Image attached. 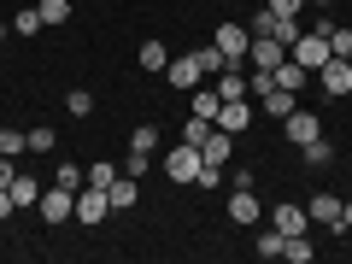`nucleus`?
Here are the masks:
<instances>
[{
    "label": "nucleus",
    "mask_w": 352,
    "mask_h": 264,
    "mask_svg": "<svg viewBox=\"0 0 352 264\" xmlns=\"http://www.w3.org/2000/svg\"><path fill=\"white\" fill-rule=\"evenodd\" d=\"M212 129H217L212 118H194V112H188V124H182V141H188V147H200V141L212 135Z\"/></svg>",
    "instance_id": "obj_29"
},
{
    "label": "nucleus",
    "mask_w": 352,
    "mask_h": 264,
    "mask_svg": "<svg viewBox=\"0 0 352 264\" xmlns=\"http://www.w3.org/2000/svg\"><path fill=\"white\" fill-rule=\"evenodd\" d=\"M194 59H200V71H206V82H212V76H217V71H223V65H229L223 53L212 47V41H206V47H194Z\"/></svg>",
    "instance_id": "obj_28"
},
{
    "label": "nucleus",
    "mask_w": 352,
    "mask_h": 264,
    "mask_svg": "<svg viewBox=\"0 0 352 264\" xmlns=\"http://www.w3.org/2000/svg\"><path fill=\"white\" fill-rule=\"evenodd\" d=\"M229 153H235V135H229V129H212V135L200 141V159L206 164H229Z\"/></svg>",
    "instance_id": "obj_17"
},
{
    "label": "nucleus",
    "mask_w": 352,
    "mask_h": 264,
    "mask_svg": "<svg viewBox=\"0 0 352 264\" xmlns=\"http://www.w3.org/2000/svg\"><path fill=\"white\" fill-rule=\"evenodd\" d=\"M36 6H41V24H47V30L71 24V0H36Z\"/></svg>",
    "instance_id": "obj_24"
},
{
    "label": "nucleus",
    "mask_w": 352,
    "mask_h": 264,
    "mask_svg": "<svg viewBox=\"0 0 352 264\" xmlns=\"http://www.w3.org/2000/svg\"><path fill=\"white\" fill-rule=\"evenodd\" d=\"M0 153H6V159H18V153H30V147H24V129H0Z\"/></svg>",
    "instance_id": "obj_35"
},
{
    "label": "nucleus",
    "mask_w": 352,
    "mask_h": 264,
    "mask_svg": "<svg viewBox=\"0 0 352 264\" xmlns=\"http://www.w3.org/2000/svg\"><path fill=\"white\" fill-rule=\"evenodd\" d=\"M53 182H59V188H71V194H76V188H82V164H71V159H65L59 170H53Z\"/></svg>",
    "instance_id": "obj_33"
},
{
    "label": "nucleus",
    "mask_w": 352,
    "mask_h": 264,
    "mask_svg": "<svg viewBox=\"0 0 352 264\" xmlns=\"http://www.w3.org/2000/svg\"><path fill=\"white\" fill-rule=\"evenodd\" d=\"M106 200H112V212H129V206L141 200V188H135V176H124V170H118V182H112V188H106Z\"/></svg>",
    "instance_id": "obj_19"
},
{
    "label": "nucleus",
    "mask_w": 352,
    "mask_h": 264,
    "mask_svg": "<svg viewBox=\"0 0 352 264\" xmlns=\"http://www.w3.org/2000/svg\"><path fill=\"white\" fill-rule=\"evenodd\" d=\"M36 30H47V24H41V6H24V12L12 18V36H30V41H36Z\"/></svg>",
    "instance_id": "obj_26"
},
{
    "label": "nucleus",
    "mask_w": 352,
    "mask_h": 264,
    "mask_svg": "<svg viewBox=\"0 0 352 264\" xmlns=\"http://www.w3.org/2000/svg\"><path fill=\"white\" fill-rule=\"evenodd\" d=\"M135 65H141V71H153V76H164V65H170V47H164L159 36H147V41H141V53H135Z\"/></svg>",
    "instance_id": "obj_15"
},
{
    "label": "nucleus",
    "mask_w": 352,
    "mask_h": 264,
    "mask_svg": "<svg viewBox=\"0 0 352 264\" xmlns=\"http://www.w3.org/2000/svg\"><path fill=\"white\" fill-rule=\"evenodd\" d=\"M329 53H335V59H352V30H329Z\"/></svg>",
    "instance_id": "obj_34"
},
{
    "label": "nucleus",
    "mask_w": 352,
    "mask_h": 264,
    "mask_svg": "<svg viewBox=\"0 0 352 264\" xmlns=\"http://www.w3.org/2000/svg\"><path fill=\"white\" fill-rule=\"evenodd\" d=\"M300 159L311 164V170H329V164H335V147H329V135H317V141H305V147H300Z\"/></svg>",
    "instance_id": "obj_21"
},
{
    "label": "nucleus",
    "mask_w": 352,
    "mask_h": 264,
    "mask_svg": "<svg viewBox=\"0 0 352 264\" xmlns=\"http://www.w3.org/2000/svg\"><path fill=\"white\" fill-rule=\"evenodd\" d=\"M282 258H288V264H311V258H317L311 235H288V247H282Z\"/></svg>",
    "instance_id": "obj_23"
},
{
    "label": "nucleus",
    "mask_w": 352,
    "mask_h": 264,
    "mask_svg": "<svg viewBox=\"0 0 352 264\" xmlns=\"http://www.w3.org/2000/svg\"><path fill=\"white\" fill-rule=\"evenodd\" d=\"M18 212V200H12V188H0V223H6V217Z\"/></svg>",
    "instance_id": "obj_39"
},
{
    "label": "nucleus",
    "mask_w": 352,
    "mask_h": 264,
    "mask_svg": "<svg viewBox=\"0 0 352 264\" xmlns=\"http://www.w3.org/2000/svg\"><path fill=\"white\" fill-rule=\"evenodd\" d=\"M212 47L223 53L229 65H247V47H252V30H247V24H229V18H223V24H217V36H212Z\"/></svg>",
    "instance_id": "obj_2"
},
{
    "label": "nucleus",
    "mask_w": 352,
    "mask_h": 264,
    "mask_svg": "<svg viewBox=\"0 0 352 264\" xmlns=\"http://www.w3.org/2000/svg\"><path fill=\"white\" fill-rule=\"evenodd\" d=\"M217 100H247V65H223V71L212 76Z\"/></svg>",
    "instance_id": "obj_11"
},
{
    "label": "nucleus",
    "mask_w": 352,
    "mask_h": 264,
    "mask_svg": "<svg viewBox=\"0 0 352 264\" xmlns=\"http://www.w3.org/2000/svg\"><path fill=\"white\" fill-rule=\"evenodd\" d=\"M12 176H18V164L6 159V153H0V188H12Z\"/></svg>",
    "instance_id": "obj_38"
},
{
    "label": "nucleus",
    "mask_w": 352,
    "mask_h": 264,
    "mask_svg": "<svg viewBox=\"0 0 352 264\" xmlns=\"http://www.w3.org/2000/svg\"><path fill=\"white\" fill-rule=\"evenodd\" d=\"M200 147H188V141H176V153H164V176H170V188H182V182H194L200 176Z\"/></svg>",
    "instance_id": "obj_3"
},
{
    "label": "nucleus",
    "mask_w": 352,
    "mask_h": 264,
    "mask_svg": "<svg viewBox=\"0 0 352 264\" xmlns=\"http://www.w3.org/2000/svg\"><path fill=\"white\" fill-rule=\"evenodd\" d=\"M282 59H288V47H282L276 36H252V47H247V65H252V71H276Z\"/></svg>",
    "instance_id": "obj_10"
},
{
    "label": "nucleus",
    "mask_w": 352,
    "mask_h": 264,
    "mask_svg": "<svg viewBox=\"0 0 352 264\" xmlns=\"http://www.w3.org/2000/svg\"><path fill=\"white\" fill-rule=\"evenodd\" d=\"M129 147H135V153H159V129H153V124H135Z\"/></svg>",
    "instance_id": "obj_31"
},
{
    "label": "nucleus",
    "mask_w": 352,
    "mask_h": 264,
    "mask_svg": "<svg viewBox=\"0 0 352 264\" xmlns=\"http://www.w3.org/2000/svg\"><path fill=\"white\" fill-rule=\"evenodd\" d=\"M317 88H323L329 100H346L352 94V59H329L323 71H317Z\"/></svg>",
    "instance_id": "obj_8"
},
{
    "label": "nucleus",
    "mask_w": 352,
    "mask_h": 264,
    "mask_svg": "<svg viewBox=\"0 0 352 264\" xmlns=\"http://www.w3.org/2000/svg\"><path fill=\"white\" fill-rule=\"evenodd\" d=\"M24 147H30V153H53V147H59L53 124H30V129H24Z\"/></svg>",
    "instance_id": "obj_22"
},
{
    "label": "nucleus",
    "mask_w": 352,
    "mask_h": 264,
    "mask_svg": "<svg viewBox=\"0 0 352 264\" xmlns=\"http://www.w3.org/2000/svg\"><path fill=\"white\" fill-rule=\"evenodd\" d=\"M346 100H352V94H346Z\"/></svg>",
    "instance_id": "obj_44"
},
{
    "label": "nucleus",
    "mask_w": 352,
    "mask_h": 264,
    "mask_svg": "<svg viewBox=\"0 0 352 264\" xmlns=\"http://www.w3.org/2000/svg\"><path fill=\"white\" fill-rule=\"evenodd\" d=\"M258 217H264V206H258V194H252V188H235V194H229V223L247 229V223H258Z\"/></svg>",
    "instance_id": "obj_12"
},
{
    "label": "nucleus",
    "mask_w": 352,
    "mask_h": 264,
    "mask_svg": "<svg viewBox=\"0 0 352 264\" xmlns=\"http://www.w3.org/2000/svg\"><path fill=\"white\" fill-rule=\"evenodd\" d=\"M65 112H71L76 124H82V118L94 112V94H88V88H71V94H65Z\"/></svg>",
    "instance_id": "obj_27"
},
{
    "label": "nucleus",
    "mask_w": 352,
    "mask_h": 264,
    "mask_svg": "<svg viewBox=\"0 0 352 264\" xmlns=\"http://www.w3.org/2000/svg\"><path fill=\"white\" fill-rule=\"evenodd\" d=\"M147 164H153V153H135V147H129V164H124V176H135V182H141V176H147Z\"/></svg>",
    "instance_id": "obj_36"
},
{
    "label": "nucleus",
    "mask_w": 352,
    "mask_h": 264,
    "mask_svg": "<svg viewBox=\"0 0 352 264\" xmlns=\"http://www.w3.org/2000/svg\"><path fill=\"white\" fill-rule=\"evenodd\" d=\"M106 212H112V200H106V188H76V223H82V229L106 223Z\"/></svg>",
    "instance_id": "obj_9"
},
{
    "label": "nucleus",
    "mask_w": 352,
    "mask_h": 264,
    "mask_svg": "<svg viewBox=\"0 0 352 264\" xmlns=\"http://www.w3.org/2000/svg\"><path fill=\"white\" fill-rule=\"evenodd\" d=\"M270 82H276V88H288V94H300V88H305V82H311V71H305V65H300V59H282V65H276V71H270Z\"/></svg>",
    "instance_id": "obj_16"
},
{
    "label": "nucleus",
    "mask_w": 352,
    "mask_h": 264,
    "mask_svg": "<svg viewBox=\"0 0 352 264\" xmlns=\"http://www.w3.org/2000/svg\"><path fill=\"white\" fill-rule=\"evenodd\" d=\"M340 229H352V200H340Z\"/></svg>",
    "instance_id": "obj_40"
},
{
    "label": "nucleus",
    "mask_w": 352,
    "mask_h": 264,
    "mask_svg": "<svg viewBox=\"0 0 352 264\" xmlns=\"http://www.w3.org/2000/svg\"><path fill=\"white\" fill-rule=\"evenodd\" d=\"M270 229H282V235H311V212H305V200H276V206H270Z\"/></svg>",
    "instance_id": "obj_4"
},
{
    "label": "nucleus",
    "mask_w": 352,
    "mask_h": 264,
    "mask_svg": "<svg viewBox=\"0 0 352 264\" xmlns=\"http://www.w3.org/2000/svg\"><path fill=\"white\" fill-rule=\"evenodd\" d=\"M258 100H264V112H270V118H276V124H282V118H288L294 106H300V94H288V88H276V82H270V88H264V94H258Z\"/></svg>",
    "instance_id": "obj_18"
},
{
    "label": "nucleus",
    "mask_w": 352,
    "mask_h": 264,
    "mask_svg": "<svg viewBox=\"0 0 352 264\" xmlns=\"http://www.w3.org/2000/svg\"><path fill=\"white\" fill-rule=\"evenodd\" d=\"M217 6H235V0H217Z\"/></svg>",
    "instance_id": "obj_42"
},
{
    "label": "nucleus",
    "mask_w": 352,
    "mask_h": 264,
    "mask_svg": "<svg viewBox=\"0 0 352 264\" xmlns=\"http://www.w3.org/2000/svg\"><path fill=\"white\" fill-rule=\"evenodd\" d=\"M282 135H288V147H305V141H317V135H323V118H317V112H305V106H294V112L282 118Z\"/></svg>",
    "instance_id": "obj_6"
},
{
    "label": "nucleus",
    "mask_w": 352,
    "mask_h": 264,
    "mask_svg": "<svg viewBox=\"0 0 352 264\" xmlns=\"http://www.w3.org/2000/svg\"><path fill=\"white\" fill-rule=\"evenodd\" d=\"M6 30H12V24H6V18H0V41H6Z\"/></svg>",
    "instance_id": "obj_41"
},
{
    "label": "nucleus",
    "mask_w": 352,
    "mask_h": 264,
    "mask_svg": "<svg viewBox=\"0 0 352 264\" xmlns=\"http://www.w3.org/2000/svg\"><path fill=\"white\" fill-rule=\"evenodd\" d=\"M282 247H288V235H282V229H264V235L252 241V252H258V258H282Z\"/></svg>",
    "instance_id": "obj_25"
},
{
    "label": "nucleus",
    "mask_w": 352,
    "mask_h": 264,
    "mask_svg": "<svg viewBox=\"0 0 352 264\" xmlns=\"http://www.w3.org/2000/svg\"><path fill=\"white\" fill-rule=\"evenodd\" d=\"M305 212H311V223H323V229L340 235V194H317V200H305Z\"/></svg>",
    "instance_id": "obj_14"
},
{
    "label": "nucleus",
    "mask_w": 352,
    "mask_h": 264,
    "mask_svg": "<svg viewBox=\"0 0 352 264\" xmlns=\"http://www.w3.org/2000/svg\"><path fill=\"white\" fill-rule=\"evenodd\" d=\"M247 124H252V94H247V100H223V106H217V129L241 135Z\"/></svg>",
    "instance_id": "obj_13"
},
{
    "label": "nucleus",
    "mask_w": 352,
    "mask_h": 264,
    "mask_svg": "<svg viewBox=\"0 0 352 264\" xmlns=\"http://www.w3.org/2000/svg\"><path fill=\"white\" fill-rule=\"evenodd\" d=\"M288 59H300V65H305V71H311V76H317V71H323V65H329V59H335V53H329V36H317V30H305V36H300V41H294V47H288Z\"/></svg>",
    "instance_id": "obj_5"
},
{
    "label": "nucleus",
    "mask_w": 352,
    "mask_h": 264,
    "mask_svg": "<svg viewBox=\"0 0 352 264\" xmlns=\"http://www.w3.org/2000/svg\"><path fill=\"white\" fill-rule=\"evenodd\" d=\"M12 200H18V206H36V200H41L36 176H12Z\"/></svg>",
    "instance_id": "obj_30"
},
{
    "label": "nucleus",
    "mask_w": 352,
    "mask_h": 264,
    "mask_svg": "<svg viewBox=\"0 0 352 264\" xmlns=\"http://www.w3.org/2000/svg\"><path fill=\"white\" fill-rule=\"evenodd\" d=\"M217 106H223V100H217L212 82H200V88L188 94V112H194V118H212V124H217Z\"/></svg>",
    "instance_id": "obj_20"
},
{
    "label": "nucleus",
    "mask_w": 352,
    "mask_h": 264,
    "mask_svg": "<svg viewBox=\"0 0 352 264\" xmlns=\"http://www.w3.org/2000/svg\"><path fill=\"white\" fill-rule=\"evenodd\" d=\"M36 212H41V223H47V229H59V223H71V217H76V194L53 182V188H41Z\"/></svg>",
    "instance_id": "obj_1"
},
{
    "label": "nucleus",
    "mask_w": 352,
    "mask_h": 264,
    "mask_svg": "<svg viewBox=\"0 0 352 264\" xmlns=\"http://www.w3.org/2000/svg\"><path fill=\"white\" fill-rule=\"evenodd\" d=\"M112 182H118V164H88V188H112Z\"/></svg>",
    "instance_id": "obj_32"
},
{
    "label": "nucleus",
    "mask_w": 352,
    "mask_h": 264,
    "mask_svg": "<svg viewBox=\"0 0 352 264\" xmlns=\"http://www.w3.org/2000/svg\"><path fill=\"white\" fill-rule=\"evenodd\" d=\"M164 82H170L176 94H194V88L206 82V71H200V59H194V53H182V59L164 65Z\"/></svg>",
    "instance_id": "obj_7"
},
{
    "label": "nucleus",
    "mask_w": 352,
    "mask_h": 264,
    "mask_svg": "<svg viewBox=\"0 0 352 264\" xmlns=\"http://www.w3.org/2000/svg\"><path fill=\"white\" fill-rule=\"evenodd\" d=\"M264 6H270V12H282V18H300L311 0H264Z\"/></svg>",
    "instance_id": "obj_37"
},
{
    "label": "nucleus",
    "mask_w": 352,
    "mask_h": 264,
    "mask_svg": "<svg viewBox=\"0 0 352 264\" xmlns=\"http://www.w3.org/2000/svg\"><path fill=\"white\" fill-rule=\"evenodd\" d=\"M0 247H6V241H0Z\"/></svg>",
    "instance_id": "obj_43"
}]
</instances>
